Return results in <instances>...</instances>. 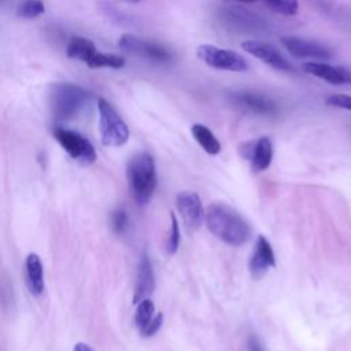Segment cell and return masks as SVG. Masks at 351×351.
<instances>
[{
	"mask_svg": "<svg viewBox=\"0 0 351 351\" xmlns=\"http://www.w3.org/2000/svg\"><path fill=\"white\" fill-rule=\"evenodd\" d=\"M207 229L219 240L229 245H243L251 236L247 221L230 206L213 203L204 213Z\"/></svg>",
	"mask_w": 351,
	"mask_h": 351,
	"instance_id": "obj_1",
	"label": "cell"
},
{
	"mask_svg": "<svg viewBox=\"0 0 351 351\" xmlns=\"http://www.w3.org/2000/svg\"><path fill=\"white\" fill-rule=\"evenodd\" d=\"M126 176L134 202L140 206L147 204L156 186V170L154 158L148 152L136 154L128 162Z\"/></svg>",
	"mask_w": 351,
	"mask_h": 351,
	"instance_id": "obj_2",
	"label": "cell"
},
{
	"mask_svg": "<svg viewBox=\"0 0 351 351\" xmlns=\"http://www.w3.org/2000/svg\"><path fill=\"white\" fill-rule=\"evenodd\" d=\"M89 100V93L71 82H59L51 88V111L56 121L75 118Z\"/></svg>",
	"mask_w": 351,
	"mask_h": 351,
	"instance_id": "obj_3",
	"label": "cell"
},
{
	"mask_svg": "<svg viewBox=\"0 0 351 351\" xmlns=\"http://www.w3.org/2000/svg\"><path fill=\"white\" fill-rule=\"evenodd\" d=\"M99 129L101 143L107 147L123 145L129 138V128L115 108L103 97L97 100Z\"/></svg>",
	"mask_w": 351,
	"mask_h": 351,
	"instance_id": "obj_4",
	"label": "cell"
},
{
	"mask_svg": "<svg viewBox=\"0 0 351 351\" xmlns=\"http://www.w3.org/2000/svg\"><path fill=\"white\" fill-rule=\"evenodd\" d=\"M197 58L203 60L207 66L217 70L226 71H247L248 62L236 51L219 48L211 44H203L197 48Z\"/></svg>",
	"mask_w": 351,
	"mask_h": 351,
	"instance_id": "obj_5",
	"label": "cell"
},
{
	"mask_svg": "<svg viewBox=\"0 0 351 351\" xmlns=\"http://www.w3.org/2000/svg\"><path fill=\"white\" fill-rule=\"evenodd\" d=\"M53 136L58 143L63 147V149L75 160L89 165L96 160V151L92 143L85 138L78 132L64 129V128H55Z\"/></svg>",
	"mask_w": 351,
	"mask_h": 351,
	"instance_id": "obj_6",
	"label": "cell"
},
{
	"mask_svg": "<svg viewBox=\"0 0 351 351\" xmlns=\"http://www.w3.org/2000/svg\"><path fill=\"white\" fill-rule=\"evenodd\" d=\"M119 48L123 52L133 53L158 63H165L171 59V53L169 52L167 48L163 45L154 43V41H147L140 37L132 36V34H123L119 41Z\"/></svg>",
	"mask_w": 351,
	"mask_h": 351,
	"instance_id": "obj_7",
	"label": "cell"
},
{
	"mask_svg": "<svg viewBox=\"0 0 351 351\" xmlns=\"http://www.w3.org/2000/svg\"><path fill=\"white\" fill-rule=\"evenodd\" d=\"M280 43L295 58L314 59V60L332 58L330 48L318 41L307 40L298 36H282L280 37Z\"/></svg>",
	"mask_w": 351,
	"mask_h": 351,
	"instance_id": "obj_8",
	"label": "cell"
},
{
	"mask_svg": "<svg viewBox=\"0 0 351 351\" xmlns=\"http://www.w3.org/2000/svg\"><path fill=\"white\" fill-rule=\"evenodd\" d=\"M241 48L276 70L293 71L292 64L282 56V53L276 47L269 43L259 40H245L241 43Z\"/></svg>",
	"mask_w": 351,
	"mask_h": 351,
	"instance_id": "obj_9",
	"label": "cell"
},
{
	"mask_svg": "<svg viewBox=\"0 0 351 351\" xmlns=\"http://www.w3.org/2000/svg\"><path fill=\"white\" fill-rule=\"evenodd\" d=\"M177 208L188 229L196 230L204 221V208L196 192L182 191L176 197Z\"/></svg>",
	"mask_w": 351,
	"mask_h": 351,
	"instance_id": "obj_10",
	"label": "cell"
},
{
	"mask_svg": "<svg viewBox=\"0 0 351 351\" xmlns=\"http://www.w3.org/2000/svg\"><path fill=\"white\" fill-rule=\"evenodd\" d=\"M276 266V258L270 243L263 234H259L250 259V273L255 280L262 278L270 267Z\"/></svg>",
	"mask_w": 351,
	"mask_h": 351,
	"instance_id": "obj_11",
	"label": "cell"
},
{
	"mask_svg": "<svg viewBox=\"0 0 351 351\" xmlns=\"http://www.w3.org/2000/svg\"><path fill=\"white\" fill-rule=\"evenodd\" d=\"M302 69L307 74L318 77L332 85L351 84V70L340 67V66H332V64H328L324 62L310 60V62L303 63Z\"/></svg>",
	"mask_w": 351,
	"mask_h": 351,
	"instance_id": "obj_12",
	"label": "cell"
},
{
	"mask_svg": "<svg viewBox=\"0 0 351 351\" xmlns=\"http://www.w3.org/2000/svg\"><path fill=\"white\" fill-rule=\"evenodd\" d=\"M234 100L239 106L243 108H247L248 111L254 114H262V115H270L277 111L276 103L261 93L250 92V90H240L234 93Z\"/></svg>",
	"mask_w": 351,
	"mask_h": 351,
	"instance_id": "obj_13",
	"label": "cell"
},
{
	"mask_svg": "<svg viewBox=\"0 0 351 351\" xmlns=\"http://www.w3.org/2000/svg\"><path fill=\"white\" fill-rule=\"evenodd\" d=\"M248 147L250 148L247 149L245 158L251 160L252 170L255 171L266 170L270 166L271 158H273L271 141L267 137H261L255 143L248 144Z\"/></svg>",
	"mask_w": 351,
	"mask_h": 351,
	"instance_id": "obj_14",
	"label": "cell"
},
{
	"mask_svg": "<svg viewBox=\"0 0 351 351\" xmlns=\"http://www.w3.org/2000/svg\"><path fill=\"white\" fill-rule=\"evenodd\" d=\"M155 289V277H154V269L151 265V261L147 255H143L138 266L137 273V281L133 295V302L138 303L143 299L148 298Z\"/></svg>",
	"mask_w": 351,
	"mask_h": 351,
	"instance_id": "obj_15",
	"label": "cell"
},
{
	"mask_svg": "<svg viewBox=\"0 0 351 351\" xmlns=\"http://www.w3.org/2000/svg\"><path fill=\"white\" fill-rule=\"evenodd\" d=\"M26 282L33 295L44 291V269L37 254H29L26 258Z\"/></svg>",
	"mask_w": 351,
	"mask_h": 351,
	"instance_id": "obj_16",
	"label": "cell"
},
{
	"mask_svg": "<svg viewBox=\"0 0 351 351\" xmlns=\"http://www.w3.org/2000/svg\"><path fill=\"white\" fill-rule=\"evenodd\" d=\"M96 51L97 49H96L93 41H90L85 37H80V36L71 37V40L67 44V56L71 59L82 60L84 63H86Z\"/></svg>",
	"mask_w": 351,
	"mask_h": 351,
	"instance_id": "obj_17",
	"label": "cell"
},
{
	"mask_svg": "<svg viewBox=\"0 0 351 351\" xmlns=\"http://www.w3.org/2000/svg\"><path fill=\"white\" fill-rule=\"evenodd\" d=\"M192 136L199 143V145L210 155H217L221 151V143L214 136V133L202 123H195L191 128Z\"/></svg>",
	"mask_w": 351,
	"mask_h": 351,
	"instance_id": "obj_18",
	"label": "cell"
},
{
	"mask_svg": "<svg viewBox=\"0 0 351 351\" xmlns=\"http://www.w3.org/2000/svg\"><path fill=\"white\" fill-rule=\"evenodd\" d=\"M90 69H101V67H110V69H121L125 64V59L119 55L114 53H104L100 51H96L92 58L85 63Z\"/></svg>",
	"mask_w": 351,
	"mask_h": 351,
	"instance_id": "obj_19",
	"label": "cell"
},
{
	"mask_svg": "<svg viewBox=\"0 0 351 351\" xmlns=\"http://www.w3.org/2000/svg\"><path fill=\"white\" fill-rule=\"evenodd\" d=\"M154 310H155V306L148 298L138 302L136 315H134V322L140 332H143L145 329V326L149 324V321L152 319Z\"/></svg>",
	"mask_w": 351,
	"mask_h": 351,
	"instance_id": "obj_20",
	"label": "cell"
},
{
	"mask_svg": "<svg viewBox=\"0 0 351 351\" xmlns=\"http://www.w3.org/2000/svg\"><path fill=\"white\" fill-rule=\"evenodd\" d=\"M45 5L43 0H22L18 7V15L26 19L36 18L44 14Z\"/></svg>",
	"mask_w": 351,
	"mask_h": 351,
	"instance_id": "obj_21",
	"label": "cell"
},
{
	"mask_svg": "<svg viewBox=\"0 0 351 351\" xmlns=\"http://www.w3.org/2000/svg\"><path fill=\"white\" fill-rule=\"evenodd\" d=\"M263 1L270 10L288 16L295 15L299 8V0H263Z\"/></svg>",
	"mask_w": 351,
	"mask_h": 351,
	"instance_id": "obj_22",
	"label": "cell"
},
{
	"mask_svg": "<svg viewBox=\"0 0 351 351\" xmlns=\"http://www.w3.org/2000/svg\"><path fill=\"white\" fill-rule=\"evenodd\" d=\"M170 217H171V225H170V233L166 243V251L169 255H173L177 252L180 245V228H178V221L176 215L171 213Z\"/></svg>",
	"mask_w": 351,
	"mask_h": 351,
	"instance_id": "obj_23",
	"label": "cell"
},
{
	"mask_svg": "<svg viewBox=\"0 0 351 351\" xmlns=\"http://www.w3.org/2000/svg\"><path fill=\"white\" fill-rule=\"evenodd\" d=\"M325 103L330 107H337V108H343V110H350L351 111V95H346V93H335V95H329L325 99Z\"/></svg>",
	"mask_w": 351,
	"mask_h": 351,
	"instance_id": "obj_24",
	"label": "cell"
},
{
	"mask_svg": "<svg viewBox=\"0 0 351 351\" xmlns=\"http://www.w3.org/2000/svg\"><path fill=\"white\" fill-rule=\"evenodd\" d=\"M111 226L114 232L122 233L128 228V214L125 210L118 208L111 213Z\"/></svg>",
	"mask_w": 351,
	"mask_h": 351,
	"instance_id": "obj_25",
	"label": "cell"
},
{
	"mask_svg": "<svg viewBox=\"0 0 351 351\" xmlns=\"http://www.w3.org/2000/svg\"><path fill=\"white\" fill-rule=\"evenodd\" d=\"M162 322H163V314H162V313L154 315L152 319L149 321V324H148V325L145 326V329L141 332V335H143L144 337H151V336H154V335L160 329Z\"/></svg>",
	"mask_w": 351,
	"mask_h": 351,
	"instance_id": "obj_26",
	"label": "cell"
},
{
	"mask_svg": "<svg viewBox=\"0 0 351 351\" xmlns=\"http://www.w3.org/2000/svg\"><path fill=\"white\" fill-rule=\"evenodd\" d=\"M247 346H248V351H265L263 347H262V344H261V341H259L254 335H251V336L248 337Z\"/></svg>",
	"mask_w": 351,
	"mask_h": 351,
	"instance_id": "obj_27",
	"label": "cell"
},
{
	"mask_svg": "<svg viewBox=\"0 0 351 351\" xmlns=\"http://www.w3.org/2000/svg\"><path fill=\"white\" fill-rule=\"evenodd\" d=\"M73 351H93L88 344H85V343H77L75 346H74V350Z\"/></svg>",
	"mask_w": 351,
	"mask_h": 351,
	"instance_id": "obj_28",
	"label": "cell"
},
{
	"mask_svg": "<svg viewBox=\"0 0 351 351\" xmlns=\"http://www.w3.org/2000/svg\"><path fill=\"white\" fill-rule=\"evenodd\" d=\"M232 1H240V3H255L256 0H232Z\"/></svg>",
	"mask_w": 351,
	"mask_h": 351,
	"instance_id": "obj_29",
	"label": "cell"
},
{
	"mask_svg": "<svg viewBox=\"0 0 351 351\" xmlns=\"http://www.w3.org/2000/svg\"><path fill=\"white\" fill-rule=\"evenodd\" d=\"M133 1H138V0H133Z\"/></svg>",
	"mask_w": 351,
	"mask_h": 351,
	"instance_id": "obj_30",
	"label": "cell"
}]
</instances>
